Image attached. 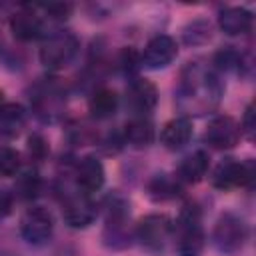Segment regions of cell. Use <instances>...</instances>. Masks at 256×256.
<instances>
[{
	"label": "cell",
	"instance_id": "6da1fadb",
	"mask_svg": "<svg viewBox=\"0 0 256 256\" xmlns=\"http://www.w3.org/2000/svg\"><path fill=\"white\" fill-rule=\"evenodd\" d=\"M180 238H178V256H200L204 250V232L200 226V212L196 206L186 204L178 218Z\"/></svg>",
	"mask_w": 256,
	"mask_h": 256
},
{
	"label": "cell",
	"instance_id": "7a4b0ae2",
	"mask_svg": "<svg viewBox=\"0 0 256 256\" xmlns=\"http://www.w3.org/2000/svg\"><path fill=\"white\" fill-rule=\"evenodd\" d=\"M52 232H54V220L50 212L40 206L28 208L20 218V234L28 244L42 246L52 238Z\"/></svg>",
	"mask_w": 256,
	"mask_h": 256
},
{
	"label": "cell",
	"instance_id": "3957f363",
	"mask_svg": "<svg viewBox=\"0 0 256 256\" xmlns=\"http://www.w3.org/2000/svg\"><path fill=\"white\" fill-rule=\"evenodd\" d=\"M248 236V228L242 218L234 214H222L214 226L212 240L220 252H236L242 248L244 240Z\"/></svg>",
	"mask_w": 256,
	"mask_h": 256
},
{
	"label": "cell",
	"instance_id": "277c9868",
	"mask_svg": "<svg viewBox=\"0 0 256 256\" xmlns=\"http://www.w3.org/2000/svg\"><path fill=\"white\" fill-rule=\"evenodd\" d=\"M78 40L70 32L52 34L40 48V60L48 68H64L76 54Z\"/></svg>",
	"mask_w": 256,
	"mask_h": 256
},
{
	"label": "cell",
	"instance_id": "5b68a950",
	"mask_svg": "<svg viewBox=\"0 0 256 256\" xmlns=\"http://www.w3.org/2000/svg\"><path fill=\"white\" fill-rule=\"evenodd\" d=\"M254 180V170L250 162H238L234 158L222 160L214 174H212V186L218 190H232L240 186H248Z\"/></svg>",
	"mask_w": 256,
	"mask_h": 256
},
{
	"label": "cell",
	"instance_id": "8992f818",
	"mask_svg": "<svg viewBox=\"0 0 256 256\" xmlns=\"http://www.w3.org/2000/svg\"><path fill=\"white\" fill-rule=\"evenodd\" d=\"M172 234V220L164 214H148L138 222L136 236L150 250H162Z\"/></svg>",
	"mask_w": 256,
	"mask_h": 256
},
{
	"label": "cell",
	"instance_id": "52a82bcc",
	"mask_svg": "<svg viewBox=\"0 0 256 256\" xmlns=\"http://www.w3.org/2000/svg\"><path fill=\"white\" fill-rule=\"evenodd\" d=\"M178 54V46L174 42V38L166 36V34H160V36H154L144 52H142V64L150 70H160V68H166Z\"/></svg>",
	"mask_w": 256,
	"mask_h": 256
},
{
	"label": "cell",
	"instance_id": "ba28073f",
	"mask_svg": "<svg viewBox=\"0 0 256 256\" xmlns=\"http://www.w3.org/2000/svg\"><path fill=\"white\" fill-rule=\"evenodd\" d=\"M240 132V126L230 116H218L208 124L204 138L214 148H232L238 144Z\"/></svg>",
	"mask_w": 256,
	"mask_h": 256
},
{
	"label": "cell",
	"instance_id": "9c48e42d",
	"mask_svg": "<svg viewBox=\"0 0 256 256\" xmlns=\"http://www.w3.org/2000/svg\"><path fill=\"white\" fill-rule=\"evenodd\" d=\"M96 218V204L88 198V194H80L70 198L64 204V220L70 228H86Z\"/></svg>",
	"mask_w": 256,
	"mask_h": 256
},
{
	"label": "cell",
	"instance_id": "30bf717a",
	"mask_svg": "<svg viewBox=\"0 0 256 256\" xmlns=\"http://www.w3.org/2000/svg\"><path fill=\"white\" fill-rule=\"evenodd\" d=\"M76 182L84 194H92L104 184V166L96 156H84L76 168Z\"/></svg>",
	"mask_w": 256,
	"mask_h": 256
},
{
	"label": "cell",
	"instance_id": "8fae6325",
	"mask_svg": "<svg viewBox=\"0 0 256 256\" xmlns=\"http://www.w3.org/2000/svg\"><path fill=\"white\" fill-rule=\"evenodd\" d=\"M10 28L14 32V36L18 40H24V42H30V40H36L42 36V20L32 12V10H20L16 12L12 18H10Z\"/></svg>",
	"mask_w": 256,
	"mask_h": 256
},
{
	"label": "cell",
	"instance_id": "7c38bea8",
	"mask_svg": "<svg viewBox=\"0 0 256 256\" xmlns=\"http://www.w3.org/2000/svg\"><path fill=\"white\" fill-rule=\"evenodd\" d=\"M218 26H220V30H222L224 34H228V36L246 34V32H250V28H252V14H250L246 8H238V6L226 8V10L220 12Z\"/></svg>",
	"mask_w": 256,
	"mask_h": 256
},
{
	"label": "cell",
	"instance_id": "4fadbf2b",
	"mask_svg": "<svg viewBox=\"0 0 256 256\" xmlns=\"http://www.w3.org/2000/svg\"><path fill=\"white\" fill-rule=\"evenodd\" d=\"M128 102L136 112H150L158 102V90L148 80H134L128 88Z\"/></svg>",
	"mask_w": 256,
	"mask_h": 256
},
{
	"label": "cell",
	"instance_id": "5bb4252c",
	"mask_svg": "<svg viewBox=\"0 0 256 256\" xmlns=\"http://www.w3.org/2000/svg\"><path fill=\"white\" fill-rule=\"evenodd\" d=\"M192 138V122L188 118H174L170 120L160 134V140L166 148L176 150L182 148L184 144H188V140Z\"/></svg>",
	"mask_w": 256,
	"mask_h": 256
},
{
	"label": "cell",
	"instance_id": "9a60e30c",
	"mask_svg": "<svg viewBox=\"0 0 256 256\" xmlns=\"http://www.w3.org/2000/svg\"><path fill=\"white\" fill-rule=\"evenodd\" d=\"M206 172H208V154L202 152V150H198V152L186 156V158L182 160L180 168H178L180 180L190 182V184L200 182V180L206 176Z\"/></svg>",
	"mask_w": 256,
	"mask_h": 256
},
{
	"label": "cell",
	"instance_id": "2e32d148",
	"mask_svg": "<svg viewBox=\"0 0 256 256\" xmlns=\"http://www.w3.org/2000/svg\"><path fill=\"white\" fill-rule=\"evenodd\" d=\"M126 142H130L136 148L148 146L154 140V126L148 118H134L124 126Z\"/></svg>",
	"mask_w": 256,
	"mask_h": 256
},
{
	"label": "cell",
	"instance_id": "e0dca14e",
	"mask_svg": "<svg viewBox=\"0 0 256 256\" xmlns=\"http://www.w3.org/2000/svg\"><path fill=\"white\" fill-rule=\"evenodd\" d=\"M118 108V94L110 88H100L90 98V112L94 118H108Z\"/></svg>",
	"mask_w": 256,
	"mask_h": 256
},
{
	"label": "cell",
	"instance_id": "ac0fdd59",
	"mask_svg": "<svg viewBox=\"0 0 256 256\" xmlns=\"http://www.w3.org/2000/svg\"><path fill=\"white\" fill-rule=\"evenodd\" d=\"M40 190V176L36 170H26L16 180V192L20 198H34Z\"/></svg>",
	"mask_w": 256,
	"mask_h": 256
},
{
	"label": "cell",
	"instance_id": "d6986e66",
	"mask_svg": "<svg viewBox=\"0 0 256 256\" xmlns=\"http://www.w3.org/2000/svg\"><path fill=\"white\" fill-rule=\"evenodd\" d=\"M24 122V112L18 104H6L0 112V126L6 132H16Z\"/></svg>",
	"mask_w": 256,
	"mask_h": 256
},
{
	"label": "cell",
	"instance_id": "ffe728a7",
	"mask_svg": "<svg viewBox=\"0 0 256 256\" xmlns=\"http://www.w3.org/2000/svg\"><path fill=\"white\" fill-rule=\"evenodd\" d=\"M20 170V154L12 148H0V176L8 178Z\"/></svg>",
	"mask_w": 256,
	"mask_h": 256
},
{
	"label": "cell",
	"instance_id": "44dd1931",
	"mask_svg": "<svg viewBox=\"0 0 256 256\" xmlns=\"http://www.w3.org/2000/svg\"><path fill=\"white\" fill-rule=\"evenodd\" d=\"M28 152H30V156L36 158V160H42V158L46 156L48 146H46V142H44V138H42L40 134H32V136L28 138Z\"/></svg>",
	"mask_w": 256,
	"mask_h": 256
},
{
	"label": "cell",
	"instance_id": "7402d4cb",
	"mask_svg": "<svg viewBox=\"0 0 256 256\" xmlns=\"http://www.w3.org/2000/svg\"><path fill=\"white\" fill-rule=\"evenodd\" d=\"M42 8L52 18H56V20H66L70 16V12H72V6L70 4H64V2H50V4H44Z\"/></svg>",
	"mask_w": 256,
	"mask_h": 256
},
{
	"label": "cell",
	"instance_id": "603a6c76",
	"mask_svg": "<svg viewBox=\"0 0 256 256\" xmlns=\"http://www.w3.org/2000/svg\"><path fill=\"white\" fill-rule=\"evenodd\" d=\"M254 104H250L248 108H246V112H244V118H242V128H244V132L248 134V136H252L254 134V128H256V122H254ZM240 128V130H242Z\"/></svg>",
	"mask_w": 256,
	"mask_h": 256
},
{
	"label": "cell",
	"instance_id": "cb8c5ba5",
	"mask_svg": "<svg viewBox=\"0 0 256 256\" xmlns=\"http://www.w3.org/2000/svg\"><path fill=\"white\" fill-rule=\"evenodd\" d=\"M136 62H138V54H136V50L126 48V50L122 52V64H124V68H126V70H132Z\"/></svg>",
	"mask_w": 256,
	"mask_h": 256
},
{
	"label": "cell",
	"instance_id": "d4e9b609",
	"mask_svg": "<svg viewBox=\"0 0 256 256\" xmlns=\"http://www.w3.org/2000/svg\"><path fill=\"white\" fill-rule=\"evenodd\" d=\"M10 208H12V198H10V194L4 192V190H0V218H4V216L10 212Z\"/></svg>",
	"mask_w": 256,
	"mask_h": 256
},
{
	"label": "cell",
	"instance_id": "484cf974",
	"mask_svg": "<svg viewBox=\"0 0 256 256\" xmlns=\"http://www.w3.org/2000/svg\"><path fill=\"white\" fill-rule=\"evenodd\" d=\"M6 106V100H4V94L0 92V112H2V108Z\"/></svg>",
	"mask_w": 256,
	"mask_h": 256
}]
</instances>
